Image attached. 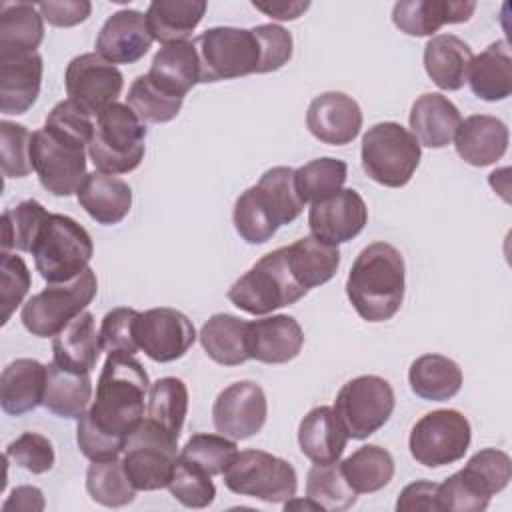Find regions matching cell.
Returning a JSON list of instances; mask_svg holds the SVG:
<instances>
[{
  "mask_svg": "<svg viewBox=\"0 0 512 512\" xmlns=\"http://www.w3.org/2000/svg\"><path fill=\"white\" fill-rule=\"evenodd\" d=\"M462 368L448 356L422 354L408 370L412 392L428 402H444L454 398L462 388Z\"/></svg>",
  "mask_w": 512,
  "mask_h": 512,
  "instance_id": "obj_34",
  "label": "cell"
},
{
  "mask_svg": "<svg viewBox=\"0 0 512 512\" xmlns=\"http://www.w3.org/2000/svg\"><path fill=\"white\" fill-rule=\"evenodd\" d=\"M394 404L390 382L376 374H364L348 380L338 390L332 410L348 438L364 440L390 420Z\"/></svg>",
  "mask_w": 512,
  "mask_h": 512,
  "instance_id": "obj_13",
  "label": "cell"
},
{
  "mask_svg": "<svg viewBox=\"0 0 512 512\" xmlns=\"http://www.w3.org/2000/svg\"><path fill=\"white\" fill-rule=\"evenodd\" d=\"M30 142L32 134L26 126L10 120L0 122V162L6 178H26L34 170Z\"/></svg>",
  "mask_w": 512,
  "mask_h": 512,
  "instance_id": "obj_50",
  "label": "cell"
},
{
  "mask_svg": "<svg viewBox=\"0 0 512 512\" xmlns=\"http://www.w3.org/2000/svg\"><path fill=\"white\" fill-rule=\"evenodd\" d=\"M192 42L198 54L202 84L258 74L260 42L252 28L214 26Z\"/></svg>",
  "mask_w": 512,
  "mask_h": 512,
  "instance_id": "obj_8",
  "label": "cell"
},
{
  "mask_svg": "<svg viewBox=\"0 0 512 512\" xmlns=\"http://www.w3.org/2000/svg\"><path fill=\"white\" fill-rule=\"evenodd\" d=\"M236 454H238V446L232 438L224 434L198 432L188 438L178 458L198 466L210 476H220L236 458Z\"/></svg>",
  "mask_w": 512,
  "mask_h": 512,
  "instance_id": "obj_46",
  "label": "cell"
},
{
  "mask_svg": "<svg viewBox=\"0 0 512 512\" xmlns=\"http://www.w3.org/2000/svg\"><path fill=\"white\" fill-rule=\"evenodd\" d=\"M348 436L330 406L312 408L298 424V446L314 464H334L344 454Z\"/></svg>",
  "mask_w": 512,
  "mask_h": 512,
  "instance_id": "obj_30",
  "label": "cell"
},
{
  "mask_svg": "<svg viewBox=\"0 0 512 512\" xmlns=\"http://www.w3.org/2000/svg\"><path fill=\"white\" fill-rule=\"evenodd\" d=\"M138 348L154 362H174L196 342L192 320L176 308H150L136 320Z\"/></svg>",
  "mask_w": 512,
  "mask_h": 512,
  "instance_id": "obj_16",
  "label": "cell"
},
{
  "mask_svg": "<svg viewBox=\"0 0 512 512\" xmlns=\"http://www.w3.org/2000/svg\"><path fill=\"white\" fill-rule=\"evenodd\" d=\"M512 478V460L504 450H478L462 470L438 484V510L482 512L490 498L502 492Z\"/></svg>",
  "mask_w": 512,
  "mask_h": 512,
  "instance_id": "obj_4",
  "label": "cell"
},
{
  "mask_svg": "<svg viewBox=\"0 0 512 512\" xmlns=\"http://www.w3.org/2000/svg\"><path fill=\"white\" fill-rule=\"evenodd\" d=\"M140 312L134 308L118 306L106 312L100 324L102 350L108 354H130L134 356L140 348L136 342V320Z\"/></svg>",
  "mask_w": 512,
  "mask_h": 512,
  "instance_id": "obj_51",
  "label": "cell"
},
{
  "mask_svg": "<svg viewBox=\"0 0 512 512\" xmlns=\"http://www.w3.org/2000/svg\"><path fill=\"white\" fill-rule=\"evenodd\" d=\"M166 488L186 508H206L216 498L212 476L182 458L176 460Z\"/></svg>",
  "mask_w": 512,
  "mask_h": 512,
  "instance_id": "obj_49",
  "label": "cell"
},
{
  "mask_svg": "<svg viewBox=\"0 0 512 512\" xmlns=\"http://www.w3.org/2000/svg\"><path fill=\"white\" fill-rule=\"evenodd\" d=\"M64 86L68 100L86 114L98 116L108 106L116 104L124 88V76L116 64L96 52H86L68 62Z\"/></svg>",
  "mask_w": 512,
  "mask_h": 512,
  "instance_id": "obj_15",
  "label": "cell"
},
{
  "mask_svg": "<svg viewBox=\"0 0 512 512\" xmlns=\"http://www.w3.org/2000/svg\"><path fill=\"white\" fill-rule=\"evenodd\" d=\"M306 496L320 506V510L342 512L356 504L358 494L346 482L340 464H314L306 476Z\"/></svg>",
  "mask_w": 512,
  "mask_h": 512,
  "instance_id": "obj_44",
  "label": "cell"
},
{
  "mask_svg": "<svg viewBox=\"0 0 512 512\" xmlns=\"http://www.w3.org/2000/svg\"><path fill=\"white\" fill-rule=\"evenodd\" d=\"M286 258L292 276L306 290L332 280L340 266L338 246L322 242L312 234L286 246Z\"/></svg>",
  "mask_w": 512,
  "mask_h": 512,
  "instance_id": "obj_35",
  "label": "cell"
},
{
  "mask_svg": "<svg viewBox=\"0 0 512 512\" xmlns=\"http://www.w3.org/2000/svg\"><path fill=\"white\" fill-rule=\"evenodd\" d=\"M452 140L456 154L466 164L482 168L498 162L506 154L510 132L496 116L472 114L460 122Z\"/></svg>",
  "mask_w": 512,
  "mask_h": 512,
  "instance_id": "obj_23",
  "label": "cell"
},
{
  "mask_svg": "<svg viewBox=\"0 0 512 512\" xmlns=\"http://www.w3.org/2000/svg\"><path fill=\"white\" fill-rule=\"evenodd\" d=\"M396 510H438V482L416 480L408 484L396 500Z\"/></svg>",
  "mask_w": 512,
  "mask_h": 512,
  "instance_id": "obj_57",
  "label": "cell"
},
{
  "mask_svg": "<svg viewBox=\"0 0 512 512\" xmlns=\"http://www.w3.org/2000/svg\"><path fill=\"white\" fill-rule=\"evenodd\" d=\"M30 254L48 284L80 276L94 254V242L84 226L66 214H50L42 224Z\"/></svg>",
  "mask_w": 512,
  "mask_h": 512,
  "instance_id": "obj_6",
  "label": "cell"
},
{
  "mask_svg": "<svg viewBox=\"0 0 512 512\" xmlns=\"http://www.w3.org/2000/svg\"><path fill=\"white\" fill-rule=\"evenodd\" d=\"M86 492L88 496L106 506V508H122L134 502L136 488L128 480L122 460H96L86 470Z\"/></svg>",
  "mask_w": 512,
  "mask_h": 512,
  "instance_id": "obj_42",
  "label": "cell"
},
{
  "mask_svg": "<svg viewBox=\"0 0 512 512\" xmlns=\"http://www.w3.org/2000/svg\"><path fill=\"white\" fill-rule=\"evenodd\" d=\"M266 416V394L262 386L252 380H240L226 386L212 406L216 432L232 440H248L258 434L266 424Z\"/></svg>",
  "mask_w": 512,
  "mask_h": 512,
  "instance_id": "obj_17",
  "label": "cell"
},
{
  "mask_svg": "<svg viewBox=\"0 0 512 512\" xmlns=\"http://www.w3.org/2000/svg\"><path fill=\"white\" fill-rule=\"evenodd\" d=\"M86 150L78 138L44 124L32 132L30 160L32 168L46 192L52 196L76 194L86 178Z\"/></svg>",
  "mask_w": 512,
  "mask_h": 512,
  "instance_id": "obj_9",
  "label": "cell"
},
{
  "mask_svg": "<svg viewBox=\"0 0 512 512\" xmlns=\"http://www.w3.org/2000/svg\"><path fill=\"white\" fill-rule=\"evenodd\" d=\"M306 294L308 290L292 276L286 246H282L264 254L228 288L226 296L236 308L252 316H266L278 308L296 304Z\"/></svg>",
  "mask_w": 512,
  "mask_h": 512,
  "instance_id": "obj_5",
  "label": "cell"
},
{
  "mask_svg": "<svg viewBox=\"0 0 512 512\" xmlns=\"http://www.w3.org/2000/svg\"><path fill=\"white\" fill-rule=\"evenodd\" d=\"M470 90L484 102H500L512 94V56L506 40L492 42L472 58L468 80Z\"/></svg>",
  "mask_w": 512,
  "mask_h": 512,
  "instance_id": "obj_32",
  "label": "cell"
},
{
  "mask_svg": "<svg viewBox=\"0 0 512 512\" xmlns=\"http://www.w3.org/2000/svg\"><path fill=\"white\" fill-rule=\"evenodd\" d=\"M76 198L86 214L104 226L122 222L132 208V188L128 182L104 172L86 174Z\"/></svg>",
  "mask_w": 512,
  "mask_h": 512,
  "instance_id": "obj_25",
  "label": "cell"
},
{
  "mask_svg": "<svg viewBox=\"0 0 512 512\" xmlns=\"http://www.w3.org/2000/svg\"><path fill=\"white\" fill-rule=\"evenodd\" d=\"M222 476L230 492L270 504H282L298 490L294 466L264 450L238 452Z\"/></svg>",
  "mask_w": 512,
  "mask_h": 512,
  "instance_id": "obj_12",
  "label": "cell"
},
{
  "mask_svg": "<svg viewBox=\"0 0 512 512\" xmlns=\"http://www.w3.org/2000/svg\"><path fill=\"white\" fill-rule=\"evenodd\" d=\"M6 460L18 464L32 474H44L54 466V446L38 432H22L6 446Z\"/></svg>",
  "mask_w": 512,
  "mask_h": 512,
  "instance_id": "obj_53",
  "label": "cell"
},
{
  "mask_svg": "<svg viewBox=\"0 0 512 512\" xmlns=\"http://www.w3.org/2000/svg\"><path fill=\"white\" fill-rule=\"evenodd\" d=\"M98 292L96 272L88 266L80 276L68 282L48 284L34 294L20 310L24 328L38 336H56L70 320H74L94 300Z\"/></svg>",
  "mask_w": 512,
  "mask_h": 512,
  "instance_id": "obj_10",
  "label": "cell"
},
{
  "mask_svg": "<svg viewBox=\"0 0 512 512\" xmlns=\"http://www.w3.org/2000/svg\"><path fill=\"white\" fill-rule=\"evenodd\" d=\"M260 42V66L258 74L276 72L290 62L294 42L292 34L280 24H258L252 28Z\"/></svg>",
  "mask_w": 512,
  "mask_h": 512,
  "instance_id": "obj_54",
  "label": "cell"
},
{
  "mask_svg": "<svg viewBox=\"0 0 512 512\" xmlns=\"http://www.w3.org/2000/svg\"><path fill=\"white\" fill-rule=\"evenodd\" d=\"M348 176V166L344 160L322 156L306 162L304 166L294 170V184L300 200L320 202L342 190Z\"/></svg>",
  "mask_w": 512,
  "mask_h": 512,
  "instance_id": "obj_43",
  "label": "cell"
},
{
  "mask_svg": "<svg viewBox=\"0 0 512 512\" xmlns=\"http://www.w3.org/2000/svg\"><path fill=\"white\" fill-rule=\"evenodd\" d=\"M42 56L38 52L0 56V112L18 116L28 112L42 86Z\"/></svg>",
  "mask_w": 512,
  "mask_h": 512,
  "instance_id": "obj_22",
  "label": "cell"
},
{
  "mask_svg": "<svg viewBox=\"0 0 512 512\" xmlns=\"http://www.w3.org/2000/svg\"><path fill=\"white\" fill-rule=\"evenodd\" d=\"M306 128L324 144L344 146L360 134L362 110L358 102L344 92H322L306 110Z\"/></svg>",
  "mask_w": 512,
  "mask_h": 512,
  "instance_id": "obj_19",
  "label": "cell"
},
{
  "mask_svg": "<svg viewBox=\"0 0 512 512\" xmlns=\"http://www.w3.org/2000/svg\"><path fill=\"white\" fill-rule=\"evenodd\" d=\"M32 284L30 270L22 256L0 252V308H2V324L10 320L14 310L22 304Z\"/></svg>",
  "mask_w": 512,
  "mask_h": 512,
  "instance_id": "obj_52",
  "label": "cell"
},
{
  "mask_svg": "<svg viewBox=\"0 0 512 512\" xmlns=\"http://www.w3.org/2000/svg\"><path fill=\"white\" fill-rule=\"evenodd\" d=\"M422 156L416 136L398 122H378L362 136V168L374 182L386 188L406 186Z\"/></svg>",
  "mask_w": 512,
  "mask_h": 512,
  "instance_id": "obj_7",
  "label": "cell"
},
{
  "mask_svg": "<svg viewBox=\"0 0 512 512\" xmlns=\"http://www.w3.org/2000/svg\"><path fill=\"white\" fill-rule=\"evenodd\" d=\"M472 428L468 418L452 408L424 414L410 430L412 458L428 468H440L464 458L470 448Z\"/></svg>",
  "mask_w": 512,
  "mask_h": 512,
  "instance_id": "obj_14",
  "label": "cell"
},
{
  "mask_svg": "<svg viewBox=\"0 0 512 512\" xmlns=\"http://www.w3.org/2000/svg\"><path fill=\"white\" fill-rule=\"evenodd\" d=\"M92 400V380L88 372H74L58 366L54 360L46 364V386L42 406L60 418H80Z\"/></svg>",
  "mask_w": 512,
  "mask_h": 512,
  "instance_id": "obj_33",
  "label": "cell"
},
{
  "mask_svg": "<svg viewBox=\"0 0 512 512\" xmlns=\"http://www.w3.org/2000/svg\"><path fill=\"white\" fill-rule=\"evenodd\" d=\"M46 506L44 494L36 486H18L10 492L6 502L2 504L4 512L20 510V512H42Z\"/></svg>",
  "mask_w": 512,
  "mask_h": 512,
  "instance_id": "obj_58",
  "label": "cell"
},
{
  "mask_svg": "<svg viewBox=\"0 0 512 512\" xmlns=\"http://www.w3.org/2000/svg\"><path fill=\"white\" fill-rule=\"evenodd\" d=\"M46 126L60 130L72 138L82 140L84 144H90L94 134V122L92 116L86 114L80 106H76L72 100L58 102L46 116Z\"/></svg>",
  "mask_w": 512,
  "mask_h": 512,
  "instance_id": "obj_55",
  "label": "cell"
},
{
  "mask_svg": "<svg viewBox=\"0 0 512 512\" xmlns=\"http://www.w3.org/2000/svg\"><path fill=\"white\" fill-rule=\"evenodd\" d=\"M252 6L274 20H296L310 8V2H286V0L258 2V0H254Z\"/></svg>",
  "mask_w": 512,
  "mask_h": 512,
  "instance_id": "obj_59",
  "label": "cell"
},
{
  "mask_svg": "<svg viewBox=\"0 0 512 512\" xmlns=\"http://www.w3.org/2000/svg\"><path fill=\"white\" fill-rule=\"evenodd\" d=\"M340 470L356 494H372L390 484L394 476V458L386 448L366 444L354 450L340 464Z\"/></svg>",
  "mask_w": 512,
  "mask_h": 512,
  "instance_id": "obj_39",
  "label": "cell"
},
{
  "mask_svg": "<svg viewBox=\"0 0 512 512\" xmlns=\"http://www.w3.org/2000/svg\"><path fill=\"white\" fill-rule=\"evenodd\" d=\"M366 222V202L354 188H342L330 198L314 202L308 210V228L312 236L334 246L356 238Z\"/></svg>",
  "mask_w": 512,
  "mask_h": 512,
  "instance_id": "obj_18",
  "label": "cell"
},
{
  "mask_svg": "<svg viewBox=\"0 0 512 512\" xmlns=\"http://www.w3.org/2000/svg\"><path fill=\"white\" fill-rule=\"evenodd\" d=\"M38 12L48 24L56 28H70L90 16L92 4L88 0H48L38 4Z\"/></svg>",
  "mask_w": 512,
  "mask_h": 512,
  "instance_id": "obj_56",
  "label": "cell"
},
{
  "mask_svg": "<svg viewBox=\"0 0 512 512\" xmlns=\"http://www.w3.org/2000/svg\"><path fill=\"white\" fill-rule=\"evenodd\" d=\"M102 352L94 314L84 310L52 336V360L74 372H92Z\"/></svg>",
  "mask_w": 512,
  "mask_h": 512,
  "instance_id": "obj_28",
  "label": "cell"
},
{
  "mask_svg": "<svg viewBox=\"0 0 512 512\" xmlns=\"http://www.w3.org/2000/svg\"><path fill=\"white\" fill-rule=\"evenodd\" d=\"M254 188L278 226L294 222L304 210V202L300 200L294 184V168L290 166L268 168Z\"/></svg>",
  "mask_w": 512,
  "mask_h": 512,
  "instance_id": "obj_40",
  "label": "cell"
},
{
  "mask_svg": "<svg viewBox=\"0 0 512 512\" xmlns=\"http://www.w3.org/2000/svg\"><path fill=\"white\" fill-rule=\"evenodd\" d=\"M474 10L470 0H404L394 4L392 22L408 36H432L444 24L468 22Z\"/></svg>",
  "mask_w": 512,
  "mask_h": 512,
  "instance_id": "obj_24",
  "label": "cell"
},
{
  "mask_svg": "<svg viewBox=\"0 0 512 512\" xmlns=\"http://www.w3.org/2000/svg\"><path fill=\"white\" fill-rule=\"evenodd\" d=\"M176 460L178 438L150 418H144L124 442L122 466L136 490L152 492L166 488Z\"/></svg>",
  "mask_w": 512,
  "mask_h": 512,
  "instance_id": "obj_11",
  "label": "cell"
},
{
  "mask_svg": "<svg viewBox=\"0 0 512 512\" xmlns=\"http://www.w3.org/2000/svg\"><path fill=\"white\" fill-rule=\"evenodd\" d=\"M50 212L38 200H22L2 212V250L30 252Z\"/></svg>",
  "mask_w": 512,
  "mask_h": 512,
  "instance_id": "obj_45",
  "label": "cell"
},
{
  "mask_svg": "<svg viewBox=\"0 0 512 512\" xmlns=\"http://www.w3.org/2000/svg\"><path fill=\"white\" fill-rule=\"evenodd\" d=\"M234 228L242 240L248 244H264L268 242L276 230L280 228L268 210L262 206L254 186L246 188L234 202Z\"/></svg>",
  "mask_w": 512,
  "mask_h": 512,
  "instance_id": "obj_48",
  "label": "cell"
},
{
  "mask_svg": "<svg viewBox=\"0 0 512 512\" xmlns=\"http://www.w3.org/2000/svg\"><path fill=\"white\" fill-rule=\"evenodd\" d=\"M46 366L34 358H16L0 376V406L10 416L36 410L44 400Z\"/></svg>",
  "mask_w": 512,
  "mask_h": 512,
  "instance_id": "obj_29",
  "label": "cell"
},
{
  "mask_svg": "<svg viewBox=\"0 0 512 512\" xmlns=\"http://www.w3.org/2000/svg\"><path fill=\"white\" fill-rule=\"evenodd\" d=\"M162 92L182 98L200 82L198 54L192 40L162 44L146 74Z\"/></svg>",
  "mask_w": 512,
  "mask_h": 512,
  "instance_id": "obj_26",
  "label": "cell"
},
{
  "mask_svg": "<svg viewBox=\"0 0 512 512\" xmlns=\"http://www.w3.org/2000/svg\"><path fill=\"white\" fill-rule=\"evenodd\" d=\"M406 292V264L388 242L368 244L346 278V296L366 322H386L400 310Z\"/></svg>",
  "mask_w": 512,
  "mask_h": 512,
  "instance_id": "obj_2",
  "label": "cell"
},
{
  "mask_svg": "<svg viewBox=\"0 0 512 512\" xmlns=\"http://www.w3.org/2000/svg\"><path fill=\"white\" fill-rule=\"evenodd\" d=\"M206 8L204 0H154L146 10V20L154 40L172 44L188 40Z\"/></svg>",
  "mask_w": 512,
  "mask_h": 512,
  "instance_id": "obj_38",
  "label": "cell"
},
{
  "mask_svg": "<svg viewBox=\"0 0 512 512\" xmlns=\"http://www.w3.org/2000/svg\"><path fill=\"white\" fill-rule=\"evenodd\" d=\"M154 36L146 14L138 10H118L102 24L96 38V54L112 64H134L150 50Z\"/></svg>",
  "mask_w": 512,
  "mask_h": 512,
  "instance_id": "obj_20",
  "label": "cell"
},
{
  "mask_svg": "<svg viewBox=\"0 0 512 512\" xmlns=\"http://www.w3.org/2000/svg\"><path fill=\"white\" fill-rule=\"evenodd\" d=\"M182 102V98H174L156 88L146 74L134 78L126 96V104L144 124H164L174 120L182 108Z\"/></svg>",
  "mask_w": 512,
  "mask_h": 512,
  "instance_id": "obj_47",
  "label": "cell"
},
{
  "mask_svg": "<svg viewBox=\"0 0 512 512\" xmlns=\"http://www.w3.org/2000/svg\"><path fill=\"white\" fill-rule=\"evenodd\" d=\"M44 40V18L28 2L0 4V56L36 52Z\"/></svg>",
  "mask_w": 512,
  "mask_h": 512,
  "instance_id": "obj_37",
  "label": "cell"
},
{
  "mask_svg": "<svg viewBox=\"0 0 512 512\" xmlns=\"http://www.w3.org/2000/svg\"><path fill=\"white\" fill-rule=\"evenodd\" d=\"M146 134V124L134 110L116 102L96 116L88 156L98 172L128 174L144 160Z\"/></svg>",
  "mask_w": 512,
  "mask_h": 512,
  "instance_id": "obj_3",
  "label": "cell"
},
{
  "mask_svg": "<svg viewBox=\"0 0 512 512\" xmlns=\"http://www.w3.org/2000/svg\"><path fill=\"white\" fill-rule=\"evenodd\" d=\"M186 414H188V388L184 380L176 376H164V378H158L154 384H150L146 418L160 424L174 438H180Z\"/></svg>",
  "mask_w": 512,
  "mask_h": 512,
  "instance_id": "obj_41",
  "label": "cell"
},
{
  "mask_svg": "<svg viewBox=\"0 0 512 512\" xmlns=\"http://www.w3.org/2000/svg\"><path fill=\"white\" fill-rule=\"evenodd\" d=\"M148 390L150 380L138 358L108 354L96 382V398L76 426L78 448L90 462L122 454L128 434L144 420Z\"/></svg>",
  "mask_w": 512,
  "mask_h": 512,
  "instance_id": "obj_1",
  "label": "cell"
},
{
  "mask_svg": "<svg viewBox=\"0 0 512 512\" xmlns=\"http://www.w3.org/2000/svg\"><path fill=\"white\" fill-rule=\"evenodd\" d=\"M472 48L454 34H436L424 46V70L440 90H460L468 80Z\"/></svg>",
  "mask_w": 512,
  "mask_h": 512,
  "instance_id": "obj_31",
  "label": "cell"
},
{
  "mask_svg": "<svg viewBox=\"0 0 512 512\" xmlns=\"http://www.w3.org/2000/svg\"><path fill=\"white\" fill-rule=\"evenodd\" d=\"M248 322L234 314H212L200 328V344L210 360L220 366H240L248 358L246 352Z\"/></svg>",
  "mask_w": 512,
  "mask_h": 512,
  "instance_id": "obj_36",
  "label": "cell"
},
{
  "mask_svg": "<svg viewBox=\"0 0 512 512\" xmlns=\"http://www.w3.org/2000/svg\"><path fill=\"white\" fill-rule=\"evenodd\" d=\"M304 346V330L294 316L274 314L248 322L246 352L250 360L264 364H286Z\"/></svg>",
  "mask_w": 512,
  "mask_h": 512,
  "instance_id": "obj_21",
  "label": "cell"
},
{
  "mask_svg": "<svg viewBox=\"0 0 512 512\" xmlns=\"http://www.w3.org/2000/svg\"><path fill=\"white\" fill-rule=\"evenodd\" d=\"M408 122L420 146L444 148L452 142L462 116L450 98L440 92H426L414 100Z\"/></svg>",
  "mask_w": 512,
  "mask_h": 512,
  "instance_id": "obj_27",
  "label": "cell"
}]
</instances>
